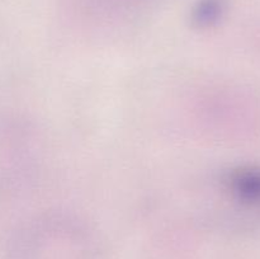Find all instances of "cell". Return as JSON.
I'll use <instances>...</instances> for the list:
<instances>
[{
	"label": "cell",
	"mask_w": 260,
	"mask_h": 259,
	"mask_svg": "<svg viewBox=\"0 0 260 259\" xmlns=\"http://www.w3.org/2000/svg\"><path fill=\"white\" fill-rule=\"evenodd\" d=\"M222 185L229 198L240 210L260 217V167L233 168L223 174Z\"/></svg>",
	"instance_id": "cell-1"
},
{
	"label": "cell",
	"mask_w": 260,
	"mask_h": 259,
	"mask_svg": "<svg viewBox=\"0 0 260 259\" xmlns=\"http://www.w3.org/2000/svg\"><path fill=\"white\" fill-rule=\"evenodd\" d=\"M225 7V0H200L193 9V23L200 28L212 27L223 15Z\"/></svg>",
	"instance_id": "cell-2"
}]
</instances>
